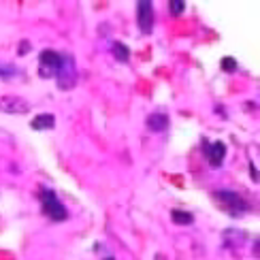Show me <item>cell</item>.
Listing matches in <instances>:
<instances>
[{
	"label": "cell",
	"instance_id": "1",
	"mask_svg": "<svg viewBox=\"0 0 260 260\" xmlns=\"http://www.w3.org/2000/svg\"><path fill=\"white\" fill-rule=\"evenodd\" d=\"M213 199H216V203L228 213V216H241V213H245L249 209V205L241 199L237 192H230V190L213 192Z\"/></svg>",
	"mask_w": 260,
	"mask_h": 260
},
{
	"label": "cell",
	"instance_id": "2",
	"mask_svg": "<svg viewBox=\"0 0 260 260\" xmlns=\"http://www.w3.org/2000/svg\"><path fill=\"white\" fill-rule=\"evenodd\" d=\"M41 203H43V211L45 216L51 218L53 222H64L68 218L66 207L60 203V199L51 190H43L41 192Z\"/></svg>",
	"mask_w": 260,
	"mask_h": 260
},
{
	"label": "cell",
	"instance_id": "3",
	"mask_svg": "<svg viewBox=\"0 0 260 260\" xmlns=\"http://www.w3.org/2000/svg\"><path fill=\"white\" fill-rule=\"evenodd\" d=\"M56 77H58V85H60L62 90H70V88L77 83L75 62H73V58H70L68 53H66V56L62 53V62H60V68H58Z\"/></svg>",
	"mask_w": 260,
	"mask_h": 260
},
{
	"label": "cell",
	"instance_id": "4",
	"mask_svg": "<svg viewBox=\"0 0 260 260\" xmlns=\"http://www.w3.org/2000/svg\"><path fill=\"white\" fill-rule=\"evenodd\" d=\"M62 62V53L53 51V49H43L39 56V70L43 77H56L58 68Z\"/></svg>",
	"mask_w": 260,
	"mask_h": 260
},
{
	"label": "cell",
	"instance_id": "5",
	"mask_svg": "<svg viewBox=\"0 0 260 260\" xmlns=\"http://www.w3.org/2000/svg\"><path fill=\"white\" fill-rule=\"evenodd\" d=\"M137 24L141 32H151L154 28V5L149 0H139L137 3Z\"/></svg>",
	"mask_w": 260,
	"mask_h": 260
},
{
	"label": "cell",
	"instance_id": "6",
	"mask_svg": "<svg viewBox=\"0 0 260 260\" xmlns=\"http://www.w3.org/2000/svg\"><path fill=\"white\" fill-rule=\"evenodd\" d=\"M0 111L5 113H28L30 105L22 96H3L0 98Z\"/></svg>",
	"mask_w": 260,
	"mask_h": 260
},
{
	"label": "cell",
	"instance_id": "7",
	"mask_svg": "<svg viewBox=\"0 0 260 260\" xmlns=\"http://www.w3.org/2000/svg\"><path fill=\"white\" fill-rule=\"evenodd\" d=\"M205 156H207L211 166H222L224 158H226V145L222 141H216V143L205 141Z\"/></svg>",
	"mask_w": 260,
	"mask_h": 260
},
{
	"label": "cell",
	"instance_id": "8",
	"mask_svg": "<svg viewBox=\"0 0 260 260\" xmlns=\"http://www.w3.org/2000/svg\"><path fill=\"white\" fill-rule=\"evenodd\" d=\"M145 124H147V128H149L151 132H162V130L168 128V115L162 113V111H156V113L147 115Z\"/></svg>",
	"mask_w": 260,
	"mask_h": 260
},
{
	"label": "cell",
	"instance_id": "9",
	"mask_svg": "<svg viewBox=\"0 0 260 260\" xmlns=\"http://www.w3.org/2000/svg\"><path fill=\"white\" fill-rule=\"evenodd\" d=\"M30 126L34 130H51L53 126H56V118H53L51 113H41V115H37V118L32 120Z\"/></svg>",
	"mask_w": 260,
	"mask_h": 260
},
{
	"label": "cell",
	"instance_id": "10",
	"mask_svg": "<svg viewBox=\"0 0 260 260\" xmlns=\"http://www.w3.org/2000/svg\"><path fill=\"white\" fill-rule=\"evenodd\" d=\"M111 53L115 56V60H120V62H128V58H130L128 45H124L122 41H113V45H111Z\"/></svg>",
	"mask_w": 260,
	"mask_h": 260
},
{
	"label": "cell",
	"instance_id": "11",
	"mask_svg": "<svg viewBox=\"0 0 260 260\" xmlns=\"http://www.w3.org/2000/svg\"><path fill=\"white\" fill-rule=\"evenodd\" d=\"M171 220L175 224H179V226H188V224L194 222V216L190 211H182V209H173L171 211Z\"/></svg>",
	"mask_w": 260,
	"mask_h": 260
},
{
	"label": "cell",
	"instance_id": "12",
	"mask_svg": "<svg viewBox=\"0 0 260 260\" xmlns=\"http://www.w3.org/2000/svg\"><path fill=\"white\" fill-rule=\"evenodd\" d=\"M20 73V70H17L13 64H5V66H0V77L5 79V81H9V79H11L13 75H17Z\"/></svg>",
	"mask_w": 260,
	"mask_h": 260
},
{
	"label": "cell",
	"instance_id": "13",
	"mask_svg": "<svg viewBox=\"0 0 260 260\" xmlns=\"http://www.w3.org/2000/svg\"><path fill=\"white\" fill-rule=\"evenodd\" d=\"M222 70H224V73H235V70H237V62H235V58H230V56L222 58Z\"/></svg>",
	"mask_w": 260,
	"mask_h": 260
},
{
	"label": "cell",
	"instance_id": "14",
	"mask_svg": "<svg viewBox=\"0 0 260 260\" xmlns=\"http://www.w3.org/2000/svg\"><path fill=\"white\" fill-rule=\"evenodd\" d=\"M168 9H171L173 15H182L186 11V3L184 0H171V3H168Z\"/></svg>",
	"mask_w": 260,
	"mask_h": 260
},
{
	"label": "cell",
	"instance_id": "15",
	"mask_svg": "<svg viewBox=\"0 0 260 260\" xmlns=\"http://www.w3.org/2000/svg\"><path fill=\"white\" fill-rule=\"evenodd\" d=\"M30 49H32V45L28 41H22V45H20V56H26Z\"/></svg>",
	"mask_w": 260,
	"mask_h": 260
},
{
	"label": "cell",
	"instance_id": "16",
	"mask_svg": "<svg viewBox=\"0 0 260 260\" xmlns=\"http://www.w3.org/2000/svg\"><path fill=\"white\" fill-rule=\"evenodd\" d=\"M105 260H115V258H105Z\"/></svg>",
	"mask_w": 260,
	"mask_h": 260
}]
</instances>
